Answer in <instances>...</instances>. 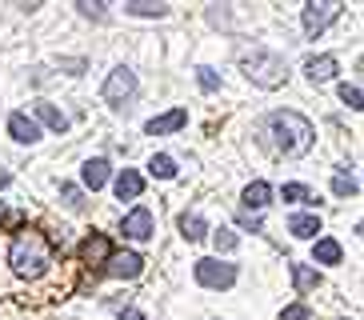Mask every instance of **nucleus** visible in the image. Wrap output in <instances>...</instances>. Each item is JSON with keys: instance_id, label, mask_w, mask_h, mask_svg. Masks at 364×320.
<instances>
[{"instance_id": "20e7f679", "label": "nucleus", "mask_w": 364, "mask_h": 320, "mask_svg": "<svg viewBox=\"0 0 364 320\" xmlns=\"http://www.w3.org/2000/svg\"><path fill=\"white\" fill-rule=\"evenodd\" d=\"M196 280H200L204 288H232L236 284V268L225 265V260H213V256H204V260H196Z\"/></svg>"}, {"instance_id": "cd10ccee", "label": "nucleus", "mask_w": 364, "mask_h": 320, "mask_svg": "<svg viewBox=\"0 0 364 320\" xmlns=\"http://www.w3.org/2000/svg\"><path fill=\"white\" fill-rule=\"evenodd\" d=\"M341 100L348 108H360V88H356V85H341Z\"/></svg>"}, {"instance_id": "f257e3e1", "label": "nucleus", "mask_w": 364, "mask_h": 320, "mask_svg": "<svg viewBox=\"0 0 364 320\" xmlns=\"http://www.w3.org/2000/svg\"><path fill=\"white\" fill-rule=\"evenodd\" d=\"M9 265L16 277L24 280H41L48 268H53V240L41 233V228H21L16 240L9 245Z\"/></svg>"}, {"instance_id": "9d476101", "label": "nucleus", "mask_w": 364, "mask_h": 320, "mask_svg": "<svg viewBox=\"0 0 364 320\" xmlns=\"http://www.w3.org/2000/svg\"><path fill=\"white\" fill-rule=\"evenodd\" d=\"M152 228H156V220H152L149 208H132V213L124 216V236H129V240H149Z\"/></svg>"}, {"instance_id": "423d86ee", "label": "nucleus", "mask_w": 364, "mask_h": 320, "mask_svg": "<svg viewBox=\"0 0 364 320\" xmlns=\"http://www.w3.org/2000/svg\"><path fill=\"white\" fill-rule=\"evenodd\" d=\"M136 96V73H129V68H117V73L105 80V100L112 108H124Z\"/></svg>"}, {"instance_id": "a211bd4d", "label": "nucleus", "mask_w": 364, "mask_h": 320, "mask_svg": "<svg viewBox=\"0 0 364 320\" xmlns=\"http://www.w3.org/2000/svg\"><path fill=\"white\" fill-rule=\"evenodd\" d=\"M181 236L184 240H204L208 236V220L200 213H184L181 216Z\"/></svg>"}, {"instance_id": "6ab92c4d", "label": "nucleus", "mask_w": 364, "mask_h": 320, "mask_svg": "<svg viewBox=\"0 0 364 320\" xmlns=\"http://www.w3.org/2000/svg\"><path fill=\"white\" fill-rule=\"evenodd\" d=\"M292 284H296V292L304 297V292H312V288H321V272L309 265H292Z\"/></svg>"}, {"instance_id": "4be33fe9", "label": "nucleus", "mask_w": 364, "mask_h": 320, "mask_svg": "<svg viewBox=\"0 0 364 320\" xmlns=\"http://www.w3.org/2000/svg\"><path fill=\"white\" fill-rule=\"evenodd\" d=\"M149 172H152V176H161V181H172V176H176V160L161 152V156L149 160Z\"/></svg>"}, {"instance_id": "ddd939ff", "label": "nucleus", "mask_w": 364, "mask_h": 320, "mask_svg": "<svg viewBox=\"0 0 364 320\" xmlns=\"http://www.w3.org/2000/svg\"><path fill=\"white\" fill-rule=\"evenodd\" d=\"M140 192H144L140 172H136V169H120V172H117V196H120V201H136Z\"/></svg>"}, {"instance_id": "72a5a7b5", "label": "nucleus", "mask_w": 364, "mask_h": 320, "mask_svg": "<svg viewBox=\"0 0 364 320\" xmlns=\"http://www.w3.org/2000/svg\"><path fill=\"white\" fill-rule=\"evenodd\" d=\"M9 184H12V176L9 172H0V188H9Z\"/></svg>"}, {"instance_id": "9b49d317", "label": "nucleus", "mask_w": 364, "mask_h": 320, "mask_svg": "<svg viewBox=\"0 0 364 320\" xmlns=\"http://www.w3.org/2000/svg\"><path fill=\"white\" fill-rule=\"evenodd\" d=\"M9 132H12V140H21V144H36V140H41V124H36L28 112H12Z\"/></svg>"}, {"instance_id": "2f4dec72", "label": "nucleus", "mask_w": 364, "mask_h": 320, "mask_svg": "<svg viewBox=\"0 0 364 320\" xmlns=\"http://www.w3.org/2000/svg\"><path fill=\"white\" fill-rule=\"evenodd\" d=\"M4 224H9V228H21L24 216H21V213H9V216H4Z\"/></svg>"}, {"instance_id": "aec40b11", "label": "nucleus", "mask_w": 364, "mask_h": 320, "mask_svg": "<svg viewBox=\"0 0 364 320\" xmlns=\"http://www.w3.org/2000/svg\"><path fill=\"white\" fill-rule=\"evenodd\" d=\"M312 256L321 260V265H341V256H344V248L332 240V236H321L316 240V248H312Z\"/></svg>"}, {"instance_id": "c85d7f7f", "label": "nucleus", "mask_w": 364, "mask_h": 320, "mask_svg": "<svg viewBox=\"0 0 364 320\" xmlns=\"http://www.w3.org/2000/svg\"><path fill=\"white\" fill-rule=\"evenodd\" d=\"M76 9L85 12V16H92V21H100V16H105V9H108V4H100V0H97V4H88V0H80Z\"/></svg>"}, {"instance_id": "4468645a", "label": "nucleus", "mask_w": 364, "mask_h": 320, "mask_svg": "<svg viewBox=\"0 0 364 320\" xmlns=\"http://www.w3.org/2000/svg\"><path fill=\"white\" fill-rule=\"evenodd\" d=\"M80 181H85L92 192H97V188H105V181H108V160H105V156L88 160L85 169H80Z\"/></svg>"}, {"instance_id": "f03ea898", "label": "nucleus", "mask_w": 364, "mask_h": 320, "mask_svg": "<svg viewBox=\"0 0 364 320\" xmlns=\"http://www.w3.org/2000/svg\"><path fill=\"white\" fill-rule=\"evenodd\" d=\"M268 137H272L277 152H284V156H304L312 149L316 128L300 117V112H272L268 117Z\"/></svg>"}, {"instance_id": "f8f14e48", "label": "nucleus", "mask_w": 364, "mask_h": 320, "mask_svg": "<svg viewBox=\"0 0 364 320\" xmlns=\"http://www.w3.org/2000/svg\"><path fill=\"white\" fill-rule=\"evenodd\" d=\"M336 68H341V64H336V56H312V60L304 64V76H309L312 85H324V80H332V76H336Z\"/></svg>"}, {"instance_id": "1a4fd4ad", "label": "nucleus", "mask_w": 364, "mask_h": 320, "mask_svg": "<svg viewBox=\"0 0 364 320\" xmlns=\"http://www.w3.org/2000/svg\"><path fill=\"white\" fill-rule=\"evenodd\" d=\"M184 124H188V112H184V108H172L164 117H152L149 124H144V132H149V137H168V132H181Z\"/></svg>"}, {"instance_id": "bb28decb", "label": "nucleus", "mask_w": 364, "mask_h": 320, "mask_svg": "<svg viewBox=\"0 0 364 320\" xmlns=\"http://www.w3.org/2000/svg\"><path fill=\"white\" fill-rule=\"evenodd\" d=\"M280 320H312V312H309V304H289L280 312Z\"/></svg>"}, {"instance_id": "412c9836", "label": "nucleus", "mask_w": 364, "mask_h": 320, "mask_svg": "<svg viewBox=\"0 0 364 320\" xmlns=\"http://www.w3.org/2000/svg\"><path fill=\"white\" fill-rule=\"evenodd\" d=\"M124 12H132V16H156L161 21L164 12H168V4H161V0H129Z\"/></svg>"}, {"instance_id": "dca6fc26", "label": "nucleus", "mask_w": 364, "mask_h": 320, "mask_svg": "<svg viewBox=\"0 0 364 320\" xmlns=\"http://www.w3.org/2000/svg\"><path fill=\"white\" fill-rule=\"evenodd\" d=\"M289 233L300 236V240H312V236L321 233V216H312V213H300L289 220Z\"/></svg>"}, {"instance_id": "6e6552de", "label": "nucleus", "mask_w": 364, "mask_h": 320, "mask_svg": "<svg viewBox=\"0 0 364 320\" xmlns=\"http://www.w3.org/2000/svg\"><path fill=\"white\" fill-rule=\"evenodd\" d=\"M108 256H112V245H108L105 233H92L85 245H80V265H88L92 272H100V268H105Z\"/></svg>"}, {"instance_id": "c756f323", "label": "nucleus", "mask_w": 364, "mask_h": 320, "mask_svg": "<svg viewBox=\"0 0 364 320\" xmlns=\"http://www.w3.org/2000/svg\"><path fill=\"white\" fill-rule=\"evenodd\" d=\"M60 196H65L68 204H80V188H76V184H60Z\"/></svg>"}, {"instance_id": "a878e982", "label": "nucleus", "mask_w": 364, "mask_h": 320, "mask_svg": "<svg viewBox=\"0 0 364 320\" xmlns=\"http://www.w3.org/2000/svg\"><path fill=\"white\" fill-rule=\"evenodd\" d=\"M213 245H216V252H232V248H236V236L220 228V233H213Z\"/></svg>"}, {"instance_id": "39448f33", "label": "nucleus", "mask_w": 364, "mask_h": 320, "mask_svg": "<svg viewBox=\"0 0 364 320\" xmlns=\"http://www.w3.org/2000/svg\"><path fill=\"white\" fill-rule=\"evenodd\" d=\"M344 4H336V0H309L304 4V32L309 36H316V32H324L336 16H341Z\"/></svg>"}, {"instance_id": "5701e85b", "label": "nucleus", "mask_w": 364, "mask_h": 320, "mask_svg": "<svg viewBox=\"0 0 364 320\" xmlns=\"http://www.w3.org/2000/svg\"><path fill=\"white\" fill-rule=\"evenodd\" d=\"M289 204H304V201H312V192L304 188V184H284V192H280Z\"/></svg>"}, {"instance_id": "393cba45", "label": "nucleus", "mask_w": 364, "mask_h": 320, "mask_svg": "<svg viewBox=\"0 0 364 320\" xmlns=\"http://www.w3.org/2000/svg\"><path fill=\"white\" fill-rule=\"evenodd\" d=\"M332 192H336V196H356V181H353V176H344V172H341V176L332 181Z\"/></svg>"}, {"instance_id": "b1692460", "label": "nucleus", "mask_w": 364, "mask_h": 320, "mask_svg": "<svg viewBox=\"0 0 364 320\" xmlns=\"http://www.w3.org/2000/svg\"><path fill=\"white\" fill-rule=\"evenodd\" d=\"M196 80H200L204 92H216V88H220V76H216L213 68H196Z\"/></svg>"}, {"instance_id": "7ed1b4c3", "label": "nucleus", "mask_w": 364, "mask_h": 320, "mask_svg": "<svg viewBox=\"0 0 364 320\" xmlns=\"http://www.w3.org/2000/svg\"><path fill=\"white\" fill-rule=\"evenodd\" d=\"M236 60H240V68H245L248 80L260 85V88H280V85H284V76H289L284 56L268 53V48H260V44H252V48L245 44V48L236 53Z\"/></svg>"}, {"instance_id": "0eeeda50", "label": "nucleus", "mask_w": 364, "mask_h": 320, "mask_svg": "<svg viewBox=\"0 0 364 320\" xmlns=\"http://www.w3.org/2000/svg\"><path fill=\"white\" fill-rule=\"evenodd\" d=\"M100 272H105V277H117V280H136L140 272H144V256H136V252H112Z\"/></svg>"}, {"instance_id": "2eb2a0df", "label": "nucleus", "mask_w": 364, "mask_h": 320, "mask_svg": "<svg viewBox=\"0 0 364 320\" xmlns=\"http://www.w3.org/2000/svg\"><path fill=\"white\" fill-rule=\"evenodd\" d=\"M268 201H272V188H268L264 181H252V184L245 188V208H248V216L260 213V208H264Z\"/></svg>"}, {"instance_id": "7c9ffc66", "label": "nucleus", "mask_w": 364, "mask_h": 320, "mask_svg": "<svg viewBox=\"0 0 364 320\" xmlns=\"http://www.w3.org/2000/svg\"><path fill=\"white\" fill-rule=\"evenodd\" d=\"M240 224H245V228H252V233H257V228H260V216H240Z\"/></svg>"}, {"instance_id": "473e14b6", "label": "nucleus", "mask_w": 364, "mask_h": 320, "mask_svg": "<svg viewBox=\"0 0 364 320\" xmlns=\"http://www.w3.org/2000/svg\"><path fill=\"white\" fill-rule=\"evenodd\" d=\"M120 320H149L144 312H136V309H129V312H120Z\"/></svg>"}, {"instance_id": "f3484780", "label": "nucleus", "mask_w": 364, "mask_h": 320, "mask_svg": "<svg viewBox=\"0 0 364 320\" xmlns=\"http://www.w3.org/2000/svg\"><path fill=\"white\" fill-rule=\"evenodd\" d=\"M36 120H41V124H48L53 132H68V117L56 105H44V100H41V105H36Z\"/></svg>"}]
</instances>
